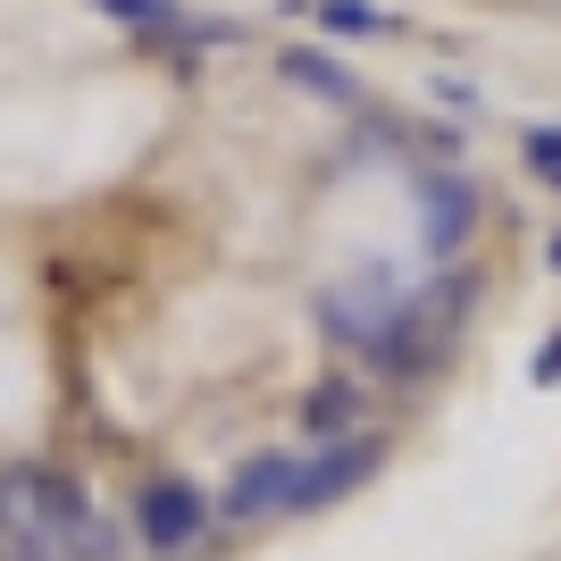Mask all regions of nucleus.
<instances>
[{"label": "nucleus", "instance_id": "obj_1", "mask_svg": "<svg viewBox=\"0 0 561 561\" xmlns=\"http://www.w3.org/2000/svg\"><path fill=\"white\" fill-rule=\"evenodd\" d=\"M202 528H210V503H202L193 478H151V486L135 494V537L151 545V553H176V545H193Z\"/></svg>", "mask_w": 561, "mask_h": 561}, {"label": "nucleus", "instance_id": "obj_2", "mask_svg": "<svg viewBox=\"0 0 561 561\" xmlns=\"http://www.w3.org/2000/svg\"><path fill=\"white\" fill-rule=\"evenodd\" d=\"M377 469V445L369 436H335L319 461H302V478H294V512H319V503H344L360 478Z\"/></svg>", "mask_w": 561, "mask_h": 561}, {"label": "nucleus", "instance_id": "obj_3", "mask_svg": "<svg viewBox=\"0 0 561 561\" xmlns=\"http://www.w3.org/2000/svg\"><path fill=\"white\" fill-rule=\"evenodd\" d=\"M294 478H302V461L294 453H260V461H243L234 469V486H227V519H277V512H294Z\"/></svg>", "mask_w": 561, "mask_h": 561}, {"label": "nucleus", "instance_id": "obj_4", "mask_svg": "<svg viewBox=\"0 0 561 561\" xmlns=\"http://www.w3.org/2000/svg\"><path fill=\"white\" fill-rule=\"evenodd\" d=\"M469 218H478V193L461 185V176H427L420 185V234H427V252H461L469 243Z\"/></svg>", "mask_w": 561, "mask_h": 561}, {"label": "nucleus", "instance_id": "obj_5", "mask_svg": "<svg viewBox=\"0 0 561 561\" xmlns=\"http://www.w3.org/2000/svg\"><path fill=\"white\" fill-rule=\"evenodd\" d=\"M285 84H302V93L335 101V110L352 101V76H344V68H328V50H285Z\"/></svg>", "mask_w": 561, "mask_h": 561}, {"label": "nucleus", "instance_id": "obj_6", "mask_svg": "<svg viewBox=\"0 0 561 561\" xmlns=\"http://www.w3.org/2000/svg\"><path fill=\"white\" fill-rule=\"evenodd\" d=\"M352 411H360L352 386H319V394H302V427H310V436H352Z\"/></svg>", "mask_w": 561, "mask_h": 561}, {"label": "nucleus", "instance_id": "obj_7", "mask_svg": "<svg viewBox=\"0 0 561 561\" xmlns=\"http://www.w3.org/2000/svg\"><path fill=\"white\" fill-rule=\"evenodd\" d=\"M319 25L328 34H386V9H369V0H319Z\"/></svg>", "mask_w": 561, "mask_h": 561}, {"label": "nucleus", "instance_id": "obj_8", "mask_svg": "<svg viewBox=\"0 0 561 561\" xmlns=\"http://www.w3.org/2000/svg\"><path fill=\"white\" fill-rule=\"evenodd\" d=\"M519 151H528V168H537V176H561V126H528V142H519Z\"/></svg>", "mask_w": 561, "mask_h": 561}, {"label": "nucleus", "instance_id": "obj_9", "mask_svg": "<svg viewBox=\"0 0 561 561\" xmlns=\"http://www.w3.org/2000/svg\"><path fill=\"white\" fill-rule=\"evenodd\" d=\"M101 9L126 25H176V0H101Z\"/></svg>", "mask_w": 561, "mask_h": 561}, {"label": "nucleus", "instance_id": "obj_10", "mask_svg": "<svg viewBox=\"0 0 561 561\" xmlns=\"http://www.w3.org/2000/svg\"><path fill=\"white\" fill-rule=\"evenodd\" d=\"M553 377H561V335H553V344L537 352V386H553Z\"/></svg>", "mask_w": 561, "mask_h": 561}, {"label": "nucleus", "instance_id": "obj_11", "mask_svg": "<svg viewBox=\"0 0 561 561\" xmlns=\"http://www.w3.org/2000/svg\"><path fill=\"white\" fill-rule=\"evenodd\" d=\"M553 268H561V234H553Z\"/></svg>", "mask_w": 561, "mask_h": 561}]
</instances>
